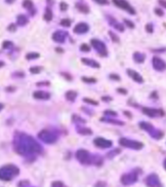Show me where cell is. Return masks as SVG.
Wrapping results in <instances>:
<instances>
[{"instance_id": "836d02e7", "label": "cell", "mask_w": 166, "mask_h": 187, "mask_svg": "<svg viewBox=\"0 0 166 187\" xmlns=\"http://www.w3.org/2000/svg\"><path fill=\"white\" fill-rule=\"evenodd\" d=\"M159 3H161L162 5H166V2H163V1H160Z\"/></svg>"}, {"instance_id": "7402d4cb", "label": "cell", "mask_w": 166, "mask_h": 187, "mask_svg": "<svg viewBox=\"0 0 166 187\" xmlns=\"http://www.w3.org/2000/svg\"><path fill=\"white\" fill-rule=\"evenodd\" d=\"M60 7H61V10L65 11L67 8H68V4H67L66 2H61V3H60Z\"/></svg>"}, {"instance_id": "cb8c5ba5", "label": "cell", "mask_w": 166, "mask_h": 187, "mask_svg": "<svg viewBox=\"0 0 166 187\" xmlns=\"http://www.w3.org/2000/svg\"><path fill=\"white\" fill-rule=\"evenodd\" d=\"M82 81H85V82H95L94 78H87V77H82Z\"/></svg>"}, {"instance_id": "4fadbf2b", "label": "cell", "mask_w": 166, "mask_h": 187, "mask_svg": "<svg viewBox=\"0 0 166 187\" xmlns=\"http://www.w3.org/2000/svg\"><path fill=\"white\" fill-rule=\"evenodd\" d=\"M82 62H83V64H86V65L91 66V67H97V68L100 67V65H98V63H95L94 60H88V59H84V58H83Z\"/></svg>"}, {"instance_id": "6da1fadb", "label": "cell", "mask_w": 166, "mask_h": 187, "mask_svg": "<svg viewBox=\"0 0 166 187\" xmlns=\"http://www.w3.org/2000/svg\"><path fill=\"white\" fill-rule=\"evenodd\" d=\"M13 147L17 153L21 155L30 156L42 152V147L33 137L26 134L17 135L13 141Z\"/></svg>"}, {"instance_id": "83f0119b", "label": "cell", "mask_w": 166, "mask_h": 187, "mask_svg": "<svg viewBox=\"0 0 166 187\" xmlns=\"http://www.w3.org/2000/svg\"><path fill=\"white\" fill-rule=\"evenodd\" d=\"M83 101H84V102H87V103H89V104L98 105V103H97V102H95V101H94V100H90V99H87V98L83 99Z\"/></svg>"}, {"instance_id": "4dcf8cb0", "label": "cell", "mask_w": 166, "mask_h": 187, "mask_svg": "<svg viewBox=\"0 0 166 187\" xmlns=\"http://www.w3.org/2000/svg\"><path fill=\"white\" fill-rule=\"evenodd\" d=\"M55 51L59 52H64V49H63V48H55Z\"/></svg>"}, {"instance_id": "7a4b0ae2", "label": "cell", "mask_w": 166, "mask_h": 187, "mask_svg": "<svg viewBox=\"0 0 166 187\" xmlns=\"http://www.w3.org/2000/svg\"><path fill=\"white\" fill-rule=\"evenodd\" d=\"M19 174L20 169L14 165H7L0 168V179L3 181H10Z\"/></svg>"}, {"instance_id": "9c48e42d", "label": "cell", "mask_w": 166, "mask_h": 187, "mask_svg": "<svg viewBox=\"0 0 166 187\" xmlns=\"http://www.w3.org/2000/svg\"><path fill=\"white\" fill-rule=\"evenodd\" d=\"M23 6H24L26 10H30L32 16H34V14L36 13V10H34L33 1H24V2H23Z\"/></svg>"}, {"instance_id": "f546056e", "label": "cell", "mask_w": 166, "mask_h": 187, "mask_svg": "<svg viewBox=\"0 0 166 187\" xmlns=\"http://www.w3.org/2000/svg\"><path fill=\"white\" fill-rule=\"evenodd\" d=\"M62 75H64V76H66V77H65L66 79H69V80H71V79H72V77H71V75H70V74H66V73H62Z\"/></svg>"}, {"instance_id": "8fae6325", "label": "cell", "mask_w": 166, "mask_h": 187, "mask_svg": "<svg viewBox=\"0 0 166 187\" xmlns=\"http://www.w3.org/2000/svg\"><path fill=\"white\" fill-rule=\"evenodd\" d=\"M76 97H77V93L74 92V90H69V92L66 93V99L71 102L74 101L76 99Z\"/></svg>"}, {"instance_id": "d4e9b609", "label": "cell", "mask_w": 166, "mask_h": 187, "mask_svg": "<svg viewBox=\"0 0 166 187\" xmlns=\"http://www.w3.org/2000/svg\"><path fill=\"white\" fill-rule=\"evenodd\" d=\"M80 49H81V51H82V52H89V46L88 45H86V44H82V45H81L80 46Z\"/></svg>"}, {"instance_id": "7c38bea8", "label": "cell", "mask_w": 166, "mask_h": 187, "mask_svg": "<svg viewBox=\"0 0 166 187\" xmlns=\"http://www.w3.org/2000/svg\"><path fill=\"white\" fill-rule=\"evenodd\" d=\"M40 57V55L38 52H28L27 55H26V60L28 61H31V60H35V59H38Z\"/></svg>"}, {"instance_id": "d6a6232c", "label": "cell", "mask_w": 166, "mask_h": 187, "mask_svg": "<svg viewBox=\"0 0 166 187\" xmlns=\"http://www.w3.org/2000/svg\"><path fill=\"white\" fill-rule=\"evenodd\" d=\"M3 108H4V105L2 104V103H0V111H1L2 109H3Z\"/></svg>"}, {"instance_id": "44dd1931", "label": "cell", "mask_w": 166, "mask_h": 187, "mask_svg": "<svg viewBox=\"0 0 166 187\" xmlns=\"http://www.w3.org/2000/svg\"><path fill=\"white\" fill-rule=\"evenodd\" d=\"M52 187H66L64 185V183L59 182V181H55V182L52 183Z\"/></svg>"}, {"instance_id": "484cf974", "label": "cell", "mask_w": 166, "mask_h": 187, "mask_svg": "<svg viewBox=\"0 0 166 187\" xmlns=\"http://www.w3.org/2000/svg\"><path fill=\"white\" fill-rule=\"evenodd\" d=\"M13 76H20V77H24L25 76V73L24 72H21V71H17V72H14L13 73Z\"/></svg>"}, {"instance_id": "e0dca14e", "label": "cell", "mask_w": 166, "mask_h": 187, "mask_svg": "<svg viewBox=\"0 0 166 187\" xmlns=\"http://www.w3.org/2000/svg\"><path fill=\"white\" fill-rule=\"evenodd\" d=\"M77 7H78V10L81 11V13H88V10H89V8L87 7L85 4H83V3H78L77 4Z\"/></svg>"}, {"instance_id": "1f68e13d", "label": "cell", "mask_w": 166, "mask_h": 187, "mask_svg": "<svg viewBox=\"0 0 166 187\" xmlns=\"http://www.w3.org/2000/svg\"><path fill=\"white\" fill-rule=\"evenodd\" d=\"M4 65H5L4 62H2V61H0V68H1V67H3Z\"/></svg>"}, {"instance_id": "603a6c76", "label": "cell", "mask_w": 166, "mask_h": 187, "mask_svg": "<svg viewBox=\"0 0 166 187\" xmlns=\"http://www.w3.org/2000/svg\"><path fill=\"white\" fill-rule=\"evenodd\" d=\"M7 30H8V31H11V32H14V31L17 30V25H16V24H10V25L7 27Z\"/></svg>"}, {"instance_id": "2e32d148", "label": "cell", "mask_w": 166, "mask_h": 187, "mask_svg": "<svg viewBox=\"0 0 166 187\" xmlns=\"http://www.w3.org/2000/svg\"><path fill=\"white\" fill-rule=\"evenodd\" d=\"M44 20L45 21H51V19H52V13H51V10H49V8H46V11H45V13H44Z\"/></svg>"}, {"instance_id": "4316f807", "label": "cell", "mask_w": 166, "mask_h": 187, "mask_svg": "<svg viewBox=\"0 0 166 187\" xmlns=\"http://www.w3.org/2000/svg\"><path fill=\"white\" fill-rule=\"evenodd\" d=\"M78 132H79L80 134H84V135H86V134H91V131L87 130V128H84V130H79Z\"/></svg>"}, {"instance_id": "f1b7e54d", "label": "cell", "mask_w": 166, "mask_h": 187, "mask_svg": "<svg viewBox=\"0 0 166 187\" xmlns=\"http://www.w3.org/2000/svg\"><path fill=\"white\" fill-rule=\"evenodd\" d=\"M5 90H6V92H10V93H13L14 90H16V87H13V86H7L6 89H5Z\"/></svg>"}, {"instance_id": "ffe728a7", "label": "cell", "mask_w": 166, "mask_h": 187, "mask_svg": "<svg viewBox=\"0 0 166 187\" xmlns=\"http://www.w3.org/2000/svg\"><path fill=\"white\" fill-rule=\"evenodd\" d=\"M36 86H50V82H49V81H39V82L36 83Z\"/></svg>"}, {"instance_id": "3957f363", "label": "cell", "mask_w": 166, "mask_h": 187, "mask_svg": "<svg viewBox=\"0 0 166 187\" xmlns=\"http://www.w3.org/2000/svg\"><path fill=\"white\" fill-rule=\"evenodd\" d=\"M38 138L47 144H52L57 141V136L48 130H43L38 134Z\"/></svg>"}, {"instance_id": "5bb4252c", "label": "cell", "mask_w": 166, "mask_h": 187, "mask_svg": "<svg viewBox=\"0 0 166 187\" xmlns=\"http://www.w3.org/2000/svg\"><path fill=\"white\" fill-rule=\"evenodd\" d=\"M43 67L42 66H32L30 68V72L32 74H38V73L42 72Z\"/></svg>"}, {"instance_id": "ba28073f", "label": "cell", "mask_w": 166, "mask_h": 187, "mask_svg": "<svg viewBox=\"0 0 166 187\" xmlns=\"http://www.w3.org/2000/svg\"><path fill=\"white\" fill-rule=\"evenodd\" d=\"M28 17L25 16V14H19V16L17 17V24L19 26H21V27H23V26H26L28 24Z\"/></svg>"}, {"instance_id": "ac0fdd59", "label": "cell", "mask_w": 166, "mask_h": 187, "mask_svg": "<svg viewBox=\"0 0 166 187\" xmlns=\"http://www.w3.org/2000/svg\"><path fill=\"white\" fill-rule=\"evenodd\" d=\"M13 43L9 41V40H5V41H3V43H2V48H13Z\"/></svg>"}, {"instance_id": "9a60e30c", "label": "cell", "mask_w": 166, "mask_h": 187, "mask_svg": "<svg viewBox=\"0 0 166 187\" xmlns=\"http://www.w3.org/2000/svg\"><path fill=\"white\" fill-rule=\"evenodd\" d=\"M128 73H129V74L132 76V78H135L136 81H138V82H142V78L141 77V75H138L136 72H135V71L132 72V71H130V70H129V71H128Z\"/></svg>"}, {"instance_id": "30bf717a", "label": "cell", "mask_w": 166, "mask_h": 187, "mask_svg": "<svg viewBox=\"0 0 166 187\" xmlns=\"http://www.w3.org/2000/svg\"><path fill=\"white\" fill-rule=\"evenodd\" d=\"M114 3H116V5H119V6L123 7V8H126L127 10H129L130 13H135V10H132L131 7L128 5L127 2H123V1H114Z\"/></svg>"}, {"instance_id": "d6986e66", "label": "cell", "mask_w": 166, "mask_h": 187, "mask_svg": "<svg viewBox=\"0 0 166 187\" xmlns=\"http://www.w3.org/2000/svg\"><path fill=\"white\" fill-rule=\"evenodd\" d=\"M61 25H62L63 27H69V26L71 25V21H70L69 19H64V20H62V22H61Z\"/></svg>"}, {"instance_id": "52a82bcc", "label": "cell", "mask_w": 166, "mask_h": 187, "mask_svg": "<svg viewBox=\"0 0 166 187\" xmlns=\"http://www.w3.org/2000/svg\"><path fill=\"white\" fill-rule=\"evenodd\" d=\"M87 30H88V25L84 24V23H79V24L74 28V32L77 34L85 33V32H87Z\"/></svg>"}, {"instance_id": "5b68a950", "label": "cell", "mask_w": 166, "mask_h": 187, "mask_svg": "<svg viewBox=\"0 0 166 187\" xmlns=\"http://www.w3.org/2000/svg\"><path fill=\"white\" fill-rule=\"evenodd\" d=\"M33 98L37 100H48L50 98V94L47 92H43V90H37L33 93Z\"/></svg>"}, {"instance_id": "277c9868", "label": "cell", "mask_w": 166, "mask_h": 187, "mask_svg": "<svg viewBox=\"0 0 166 187\" xmlns=\"http://www.w3.org/2000/svg\"><path fill=\"white\" fill-rule=\"evenodd\" d=\"M67 34L66 32L64 31H55L53 34H52V39L54 40L55 42H59V43H63L65 41L66 37H67Z\"/></svg>"}, {"instance_id": "8992f818", "label": "cell", "mask_w": 166, "mask_h": 187, "mask_svg": "<svg viewBox=\"0 0 166 187\" xmlns=\"http://www.w3.org/2000/svg\"><path fill=\"white\" fill-rule=\"evenodd\" d=\"M88 156H89V153L87 152L86 150H83V149H80V150L77 151L76 153V157L78 158L80 162H86V160L88 159Z\"/></svg>"}]
</instances>
